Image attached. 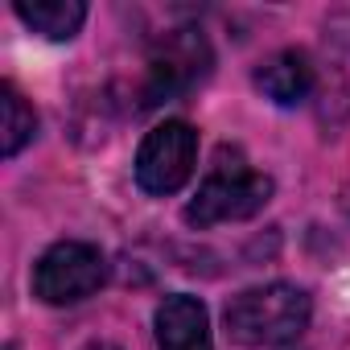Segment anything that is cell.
I'll list each match as a JSON object with an SVG mask.
<instances>
[{
  "label": "cell",
  "instance_id": "5b68a950",
  "mask_svg": "<svg viewBox=\"0 0 350 350\" xmlns=\"http://www.w3.org/2000/svg\"><path fill=\"white\" fill-rule=\"evenodd\" d=\"M198 165V132L186 120H165L157 124L136 152V186L152 198L178 194Z\"/></svg>",
  "mask_w": 350,
  "mask_h": 350
},
{
  "label": "cell",
  "instance_id": "6da1fadb",
  "mask_svg": "<svg viewBox=\"0 0 350 350\" xmlns=\"http://www.w3.org/2000/svg\"><path fill=\"white\" fill-rule=\"evenodd\" d=\"M309 317H313V301L305 288L288 284V280H272V284H256V288H243L227 301L223 309V325H227V338L239 342V346H288L297 342L305 329H309Z\"/></svg>",
  "mask_w": 350,
  "mask_h": 350
},
{
  "label": "cell",
  "instance_id": "8fae6325",
  "mask_svg": "<svg viewBox=\"0 0 350 350\" xmlns=\"http://www.w3.org/2000/svg\"><path fill=\"white\" fill-rule=\"evenodd\" d=\"M87 350H120V346H111V342H91Z\"/></svg>",
  "mask_w": 350,
  "mask_h": 350
},
{
  "label": "cell",
  "instance_id": "7a4b0ae2",
  "mask_svg": "<svg viewBox=\"0 0 350 350\" xmlns=\"http://www.w3.org/2000/svg\"><path fill=\"white\" fill-rule=\"evenodd\" d=\"M272 178L252 169L239 148H219V161L211 165L194 202L186 206V223L202 231L219 223H243L272 202Z\"/></svg>",
  "mask_w": 350,
  "mask_h": 350
},
{
  "label": "cell",
  "instance_id": "ba28073f",
  "mask_svg": "<svg viewBox=\"0 0 350 350\" xmlns=\"http://www.w3.org/2000/svg\"><path fill=\"white\" fill-rule=\"evenodd\" d=\"M317 99L321 120H342L350 111V29H342V17L325 25V66H317Z\"/></svg>",
  "mask_w": 350,
  "mask_h": 350
},
{
  "label": "cell",
  "instance_id": "9c48e42d",
  "mask_svg": "<svg viewBox=\"0 0 350 350\" xmlns=\"http://www.w3.org/2000/svg\"><path fill=\"white\" fill-rule=\"evenodd\" d=\"M13 13L42 38L50 42H70L83 21H87V5L83 0H17Z\"/></svg>",
  "mask_w": 350,
  "mask_h": 350
},
{
  "label": "cell",
  "instance_id": "30bf717a",
  "mask_svg": "<svg viewBox=\"0 0 350 350\" xmlns=\"http://www.w3.org/2000/svg\"><path fill=\"white\" fill-rule=\"evenodd\" d=\"M0 111H5V124H0V152L17 157L33 140V132H38V111L25 103V95L13 83L0 87Z\"/></svg>",
  "mask_w": 350,
  "mask_h": 350
},
{
  "label": "cell",
  "instance_id": "52a82bcc",
  "mask_svg": "<svg viewBox=\"0 0 350 350\" xmlns=\"http://www.w3.org/2000/svg\"><path fill=\"white\" fill-rule=\"evenodd\" d=\"M256 91L276 103V107H297L309 95H317V66L309 62V54L301 50H280L272 58H264L252 75Z\"/></svg>",
  "mask_w": 350,
  "mask_h": 350
},
{
  "label": "cell",
  "instance_id": "8992f818",
  "mask_svg": "<svg viewBox=\"0 0 350 350\" xmlns=\"http://www.w3.org/2000/svg\"><path fill=\"white\" fill-rule=\"evenodd\" d=\"M152 325H157V350H215L211 313L190 293L165 297L152 313Z\"/></svg>",
  "mask_w": 350,
  "mask_h": 350
},
{
  "label": "cell",
  "instance_id": "277c9868",
  "mask_svg": "<svg viewBox=\"0 0 350 350\" xmlns=\"http://www.w3.org/2000/svg\"><path fill=\"white\" fill-rule=\"evenodd\" d=\"M107 284V256L95 243L62 239L33 264V297L46 305H79Z\"/></svg>",
  "mask_w": 350,
  "mask_h": 350
},
{
  "label": "cell",
  "instance_id": "3957f363",
  "mask_svg": "<svg viewBox=\"0 0 350 350\" xmlns=\"http://www.w3.org/2000/svg\"><path fill=\"white\" fill-rule=\"evenodd\" d=\"M211 62H215V54H211V42L202 38V29L165 33L148 50V70L140 79V103L161 107V103L182 99L211 75Z\"/></svg>",
  "mask_w": 350,
  "mask_h": 350
}]
</instances>
